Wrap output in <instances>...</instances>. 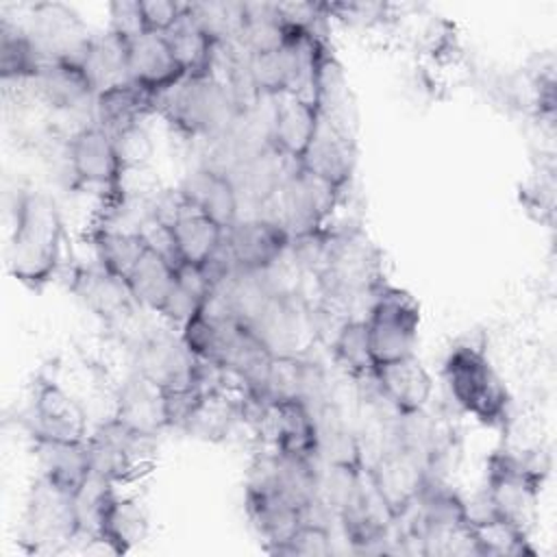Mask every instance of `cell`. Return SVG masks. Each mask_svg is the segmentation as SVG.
Listing matches in <instances>:
<instances>
[{
    "label": "cell",
    "mask_w": 557,
    "mask_h": 557,
    "mask_svg": "<svg viewBox=\"0 0 557 557\" xmlns=\"http://www.w3.org/2000/svg\"><path fill=\"white\" fill-rule=\"evenodd\" d=\"M65 222L57 200L41 189H20L9 237V274L26 289L41 292L59 272Z\"/></svg>",
    "instance_id": "cell-1"
},
{
    "label": "cell",
    "mask_w": 557,
    "mask_h": 557,
    "mask_svg": "<svg viewBox=\"0 0 557 557\" xmlns=\"http://www.w3.org/2000/svg\"><path fill=\"white\" fill-rule=\"evenodd\" d=\"M154 107L181 135L205 144L222 137L242 113L231 87L213 72L185 76L157 96Z\"/></svg>",
    "instance_id": "cell-2"
},
{
    "label": "cell",
    "mask_w": 557,
    "mask_h": 557,
    "mask_svg": "<svg viewBox=\"0 0 557 557\" xmlns=\"http://www.w3.org/2000/svg\"><path fill=\"white\" fill-rule=\"evenodd\" d=\"M453 403L487 429H507L511 396L485 350L472 342L455 344L442 366Z\"/></svg>",
    "instance_id": "cell-3"
},
{
    "label": "cell",
    "mask_w": 557,
    "mask_h": 557,
    "mask_svg": "<svg viewBox=\"0 0 557 557\" xmlns=\"http://www.w3.org/2000/svg\"><path fill=\"white\" fill-rule=\"evenodd\" d=\"M548 468L550 461L544 450H494L485 461V505L529 531Z\"/></svg>",
    "instance_id": "cell-4"
},
{
    "label": "cell",
    "mask_w": 557,
    "mask_h": 557,
    "mask_svg": "<svg viewBox=\"0 0 557 557\" xmlns=\"http://www.w3.org/2000/svg\"><path fill=\"white\" fill-rule=\"evenodd\" d=\"M344 191L296 163L259 213L278 222L289 237H296L329 224Z\"/></svg>",
    "instance_id": "cell-5"
},
{
    "label": "cell",
    "mask_w": 557,
    "mask_h": 557,
    "mask_svg": "<svg viewBox=\"0 0 557 557\" xmlns=\"http://www.w3.org/2000/svg\"><path fill=\"white\" fill-rule=\"evenodd\" d=\"M83 535L74 494L37 476L22 516L20 544L35 555L59 553Z\"/></svg>",
    "instance_id": "cell-6"
},
{
    "label": "cell",
    "mask_w": 557,
    "mask_h": 557,
    "mask_svg": "<svg viewBox=\"0 0 557 557\" xmlns=\"http://www.w3.org/2000/svg\"><path fill=\"white\" fill-rule=\"evenodd\" d=\"M363 320L374 368L416 355L420 305L407 289L385 283L374 294Z\"/></svg>",
    "instance_id": "cell-7"
},
{
    "label": "cell",
    "mask_w": 557,
    "mask_h": 557,
    "mask_svg": "<svg viewBox=\"0 0 557 557\" xmlns=\"http://www.w3.org/2000/svg\"><path fill=\"white\" fill-rule=\"evenodd\" d=\"M248 326L274 357H307L320 337L315 305L305 294L270 296Z\"/></svg>",
    "instance_id": "cell-8"
},
{
    "label": "cell",
    "mask_w": 557,
    "mask_h": 557,
    "mask_svg": "<svg viewBox=\"0 0 557 557\" xmlns=\"http://www.w3.org/2000/svg\"><path fill=\"white\" fill-rule=\"evenodd\" d=\"M154 440L157 437L139 433L111 416L109 420L100 422L85 440L89 468L94 474L115 485L131 481L150 466Z\"/></svg>",
    "instance_id": "cell-9"
},
{
    "label": "cell",
    "mask_w": 557,
    "mask_h": 557,
    "mask_svg": "<svg viewBox=\"0 0 557 557\" xmlns=\"http://www.w3.org/2000/svg\"><path fill=\"white\" fill-rule=\"evenodd\" d=\"M65 159L74 185L100 187L104 198L124 189V176L128 168L122 161L113 137L100 126H78L67 139Z\"/></svg>",
    "instance_id": "cell-10"
},
{
    "label": "cell",
    "mask_w": 557,
    "mask_h": 557,
    "mask_svg": "<svg viewBox=\"0 0 557 557\" xmlns=\"http://www.w3.org/2000/svg\"><path fill=\"white\" fill-rule=\"evenodd\" d=\"M44 59L59 63L83 65L94 33L81 15L63 2H39L28 9L26 24H22Z\"/></svg>",
    "instance_id": "cell-11"
},
{
    "label": "cell",
    "mask_w": 557,
    "mask_h": 557,
    "mask_svg": "<svg viewBox=\"0 0 557 557\" xmlns=\"http://www.w3.org/2000/svg\"><path fill=\"white\" fill-rule=\"evenodd\" d=\"M133 370L161 389L202 387L205 361L185 346L181 333L152 331L137 339L133 348Z\"/></svg>",
    "instance_id": "cell-12"
},
{
    "label": "cell",
    "mask_w": 557,
    "mask_h": 557,
    "mask_svg": "<svg viewBox=\"0 0 557 557\" xmlns=\"http://www.w3.org/2000/svg\"><path fill=\"white\" fill-rule=\"evenodd\" d=\"M357 159L359 146L355 122L318 113L313 137L298 165L326 183L346 189L357 170Z\"/></svg>",
    "instance_id": "cell-13"
},
{
    "label": "cell",
    "mask_w": 557,
    "mask_h": 557,
    "mask_svg": "<svg viewBox=\"0 0 557 557\" xmlns=\"http://www.w3.org/2000/svg\"><path fill=\"white\" fill-rule=\"evenodd\" d=\"M366 468L396 520L413 507L429 479L426 466L413 453L394 442L385 444L372 459H368Z\"/></svg>",
    "instance_id": "cell-14"
},
{
    "label": "cell",
    "mask_w": 557,
    "mask_h": 557,
    "mask_svg": "<svg viewBox=\"0 0 557 557\" xmlns=\"http://www.w3.org/2000/svg\"><path fill=\"white\" fill-rule=\"evenodd\" d=\"M28 435L63 442H85L89 435L87 413L83 405L57 381L39 376L33 389Z\"/></svg>",
    "instance_id": "cell-15"
},
{
    "label": "cell",
    "mask_w": 557,
    "mask_h": 557,
    "mask_svg": "<svg viewBox=\"0 0 557 557\" xmlns=\"http://www.w3.org/2000/svg\"><path fill=\"white\" fill-rule=\"evenodd\" d=\"M289 233L265 215H242L224 231V244L244 270H268L289 248Z\"/></svg>",
    "instance_id": "cell-16"
},
{
    "label": "cell",
    "mask_w": 557,
    "mask_h": 557,
    "mask_svg": "<svg viewBox=\"0 0 557 557\" xmlns=\"http://www.w3.org/2000/svg\"><path fill=\"white\" fill-rule=\"evenodd\" d=\"M67 287L94 315L107 324L122 322L139 309L126 278L113 274L98 261H94V265H76L70 274Z\"/></svg>",
    "instance_id": "cell-17"
},
{
    "label": "cell",
    "mask_w": 557,
    "mask_h": 557,
    "mask_svg": "<svg viewBox=\"0 0 557 557\" xmlns=\"http://www.w3.org/2000/svg\"><path fill=\"white\" fill-rule=\"evenodd\" d=\"M178 191L194 211L202 213L224 231L242 218L239 196L231 178L213 168L196 165L189 170L178 183Z\"/></svg>",
    "instance_id": "cell-18"
},
{
    "label": "cell",
    "mask_w": 557,
    "mask_h": 557,
    "mask_svg": "<svg viewBox=\"0 0 557 557\" xmlns=\"http://www.w3.org/2000/svg\"><path fill=\"white\" fill-rule=\"evenodd\" d=\"M370 379L396 413L424 409L433 398V379L416 355L376 366Z\"/></svg>",
    "instance_id": "cell-19"
},
{
    "label": "cell",
    "mask_w": 557,
    "mask_h": 557,
    "mask_svg": "<svg viewBox=\"0 0 557 557\" xmlns=\"http://www.w3.org/2000/svg\"><path fill=\"white\" fill-rule=\"evenodd\" d=\"M244 509L268 553L283 544L302 522V509L270 487L244 485Z\"/></svg>",
    "instance_id": "cell-20"
},
{
    "label": "cell",
    "mask_w": 557,
    "mask_h": 557,
    "mask_svg": "<svg viewBox=\"0 0 557 557\" xmlns=\"http://www.w3.org/2000/svg\"><path fill=\"white\" fill-rule=\"evenodd\" d=\"M128 72L131 81L154 98L185 78L165 37L157 33H144L128 41Z\"/></svg>",
    "instance_id": "cell-21"
},
{
    "label": "cell",
    "mask_w": 557,
    "mask_h": 557,
    "mask_svg": "<svg viewBox=\"0 0 557 557\" xmlns=\"http://www.w3.org/2000/svg\"><path fill=\"white\" fill-rule=\"evenodd\" d=\"M148 535V513L144 505L131 496L113 494L104 500L91 540L107 546L113 555H124L141 544Z\"/></svg>",
    "instance_id": "cell-22"
},
{
    "label": "cell",
    "mask_w": 557,
    "mask_h": 557,
    "mask_svg": "<svg viewBox=\"0 0 557 557\" xmlns=\"http://www.w3.org/2000/svg\"><path fill=\"white\" fill-rule=\"evenodd\" d=\"M37 98L59 113H83L91 120L94 89L81 65L50 61L33 81Z\"/></svg>",
    "instance_id": "cell-23"
},
{
    "label": "cell",
    "mask_w": 557,
    "mask_h": 557,
    "mask_svg": "<svg viewBox=\"0 0 557 557\" xmlns=\"http://www.w3.org/2000/svg\"><path fill=\"white\" fill-rule=\"evenodd\" d=\"M113 416L126 426L157 437L163 429H168L163 389L133 370L117 387Z\"/></svg>",
    "instance_id": "cell-24"
},
{
    "label": "cell",
    "mask_w": 557,
    "mask_h": 557,
    "mask_svg": "<svg viewBox=\"0 0 557 557\" xmlns=\"http://www.w3.org/2000/svg\"><path fill=\"white\" fill-rule=\"evenodd\" d=\"M150 113H157L154 96L131 81L94 96L91 124L100 126L111 137H117L135 126H141Z\"/></svg>",
    "instance_id": "cell-25"
},
{
    "label": "cell",
    "mask_w": 557,
    "mask_h": 557,
    "mask_svg": "<svg viewBox=\"0 0 557 557\" xmlns=\"http://www.w3.org/2000/svg\"><path fill=\"white\" fill-rule=\"evenodd\" d=\"M318 124V107L298 96L274 98L270 144L289 161H300Z\"/></svg>",
    "instance_id": "cell-26"
},
{
    "label": "cell",
    "mask_w": 557,
    "mask_h": 557,
    "mask_svg": "<svg viewBox=\"0 0 557 557\" xmlns=\"http://www.w3.org/2000/svg\"><path fill=\"white\" fill-rule=\"evenodd\" d=\"M30 442L39 476L70 494H76L91 472L87 444L50 437H30Z\"/></svg>",
    "instance_id": "cell-27"
},
{
    "label": "cell",
    "mask_w": 557,
    "mask_h": 557,
    "mask_svg": "<svg viewBox=\"0 0 557 557\" xmlns=\"http://www.w3.org/2000/svg\"><path fill=\"white\" fill-rule=\"evenodd\" d=\"M94 94L131 83L128 72V44L113 35L111 30L91 37L87 57L81 65Z\"/></svg>",
    "instance_id": "cell-28"
},
{
    "label": "cell",
    "mask_w": 557,
    "mask_h": 557,
    "mask_svg": "<svg viewBox=\"0 0 557 557\" xmlns=\"http://www.w3.org/2000/svg\"><path fill=\"white\" fill-rule=\"evenodd\" d=\"M46 59L20 22L0 20V76L4 83H33L46 67Z\"/></svg>",
    "instance_id": "cell-29"
},
{
    "label": "cell",
    "mask_w": 557,
    "mask_h": 557,
    "mask_svg": "<svg viewBox=\"0 0 557 557\" xmlns=\"http://www.w3.org/2000/svg\"><path fill=\"white\" fill-rule=\"evenodd\" d=\"M176 278V268L150 246L126 276L128 289L139 309L159 313Z\"/></svg>",
    "instance_id": "cell-30"
},
{
    "label": "cell",
    "mask_w": 557,
    "mask_h": 557,
    "mask_svg": "<svg viewBox=\"0 0 557 557\" xmlns=\"http://www.w3.org/2000/svg\"><path fill=\"white\" fill-rule=\"evenodd\" d=\"M209 294H211V283L202 272V268L183 263L176 270L174 285L157 315H161L163 320L181 329L205 309Z\"/></svg>",
    "instance_id": "cell-31"
},
{
    "label": "cell",
    "mask_w": 557,
    "mask_h": 557,
    "mask_svg": "<svg viewBox=\"0 0 557 557\" xmlns=\"http://www.w3.org/2000/svg\"><path fill=\"white\" fill-rule=\"evenodd\" d=\"M181 261L189 265H202L215 255L224 242V228L187 207L178 220L170 226Z\"/></svg>",
    "instance_id": "cell-32"
},
{
    "label": "cell",
    "mask_w": 557,
    "mask_h": 557,
    "mask_svg": "<svg viewBox=\"0 0 557 557\" xmlns=\"http://www.w3.org/2000/svg\"><path fill=\"white\" fill-rule=\"evenodd\" d=\"M296 33L300 30H294L283 22L276 2H246V22L239 46L248 54L278 50Z\"/></svg>",
    "instance_id": "cell-33"
},
{
    "label": "cell",
    "mask_w": 557,
    "mask_h": 557,
    "mask_svg": "<svg viewBox=\"0 0 557 557\" xmlns=\"http://www.w3.org/2000/svg\"><path fill=\"white\" fill-rule=\"evenodd\" d=\"M187 13L213 44H222V46L242 44V33L246 22V2H228V0L187 2Z\"/></svg>",
    "instance_id": "cell-34"
},
{
    "label": "cell",
    "mask_w": 557,
    "mask_h": 557,
    "mask_svg": "<svg viewBox=\"0 0 557 557\" xmlns=\"http://www.w3.org/2000/svg\"><path fill=\"white\" fill-rule=\"evenodd\" d=\"M163 37H165L174 59L183 67L185 76H198V74L211 72V63H213L218 44H213L196 26V22L189 17L187 9H185L183 17L168 33H163Z\"/></svg>",
    "instance_id": "cell-35"
},
{
    "label": "cell",
    "mask_w": 557,
    "mask_h": 557,
    "mask_svg": "<svg viewBox=\"0 0 557 557\" xmlns=\"http://www.w3.org/2000/svg\"><path fill=\"white\" fill-rule=\"evenodd\" d=\"M91 248L96 261L111 270L113 274L126 278L137 259L148 248V242L137 231H122L109 226H94Z\"/></svg>",
    "instance_id": "cell-36"
},
{
    "label": "cell",
    "mask_w": 557,
    "mask_h": 557,
    "mask_svg": "<svg viewBox=\"0 0 557 557\" xmlns=\"http://www.w3.org/2000/svg\"><path fill=\"white\" fill-rule=\"evenodd\" d=\"M331 352L335 363L355 381L368 379L374 370V359L368 339V326L363 318H350L339 324L331 339Z\"/></svg>",
    "instance_id": "cell-37"
},
{
    "label": "cell",
    "mask_w": 557,
    "mask_h": 557,
    "mask_svg": "<svg viewBox=\"0 0 557 557\" xmlns=\"http://www.w3.org/2000/svg\"><path fill=\"white\" fill-rule=\"evenodd\" d=\"M335 553L333 529L315 522H300V527L278 544L272 555H331Z\"/></svg>",
    "instance_id": "cell-38"
},
{
    "label": "cell",
    "mask_w": 557,
    "mask_h": 557,
    "mask_svg": "<svg viewBox=\"0 0 557 557\" xmlns=\"http://www.w3.org/2000/svg\"><path fill=\"white\" fill-rule=\"evenodd\" d=\"M329 17H335L348 26L370 28L387 20V4L381 2H326Z\"/></svg>",
    "instance_id": "cell-39"
},
{
    "label": "cell",
    "mask_w": 557,
    "mask_h": 557,
    "mask_svg": "<svg viewBox=\"0 0 557 557\" xmlns=\"http://www.w3.org/2000/svg\"><path fill=\"white\" fill-rule=\"evenodd\" d=\"M113 35L124 39L126 44L137 39L139 35L146 33L144 20H141V9L139 0H117L109 4V26Z\"/></svg>",
    "instance_id": "cell-40"
},
{
    "label": "cell",
    "mask_w": 557,
    "mask_h": 557,
    "mask_svg": "<svg viewBox=\"0 0 557 557\" xmlns=\"http://www.w3.org/2000/svg\"><path fill=\"white\" fill-rule=\"evenodd\" d=\"M139 9H141V20H144L146 33L163 35L183 17V13L187 9V2L139 0Z\"/></svg>",
    "instance_id": "cell-41"
}]
</instances>
